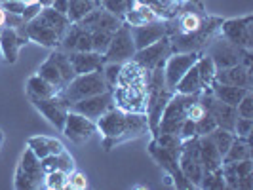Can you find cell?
Returning <instances> with one entry per match:
<instances>
[{
  "mask_svg": "<svg viewBox=\"0 0 253 190\" xmlns=\"http://www.w3.org/2000/svg\"><path fill=\"white\" fill-rule=\"evenodd\" d=\"M250 158H252V137H234L232 145L223 156V164L250 160Z\"/></svg>",
  "mask_w": 253,
  "mask_h": 190,
  "instance_id": "f1b7e54d",
  "label": "cell"
},
{
  "mask_svg": "<svg viewBox=\"0 0 253 190\" xmlns=\"http://www.w3.org/2000/svg\"><path fill=\"white\" fill-rule=\"evenodd\" d=\"M27 4H29V2H21V0H10V2H2L0 6L4 8V12L19 13V15H23V12L27 10Z\"/></svg>",
  "mask_w": 253,
  "mask_h": 190,
  "instance_id": "c3c4849f",
  "label": "cell"
},
{
  "mask_svg": "<svg viewBox=\"0 0 253 190\" xmlns=\"http://www.w3.org/2000/svg\"><path fill=\"white\" fill-rule=\"evenodd\" d=\"M210 91L215 95L219 101L236 107V105L240 103L242 97H244L250 89L238 88V86H227V84H217V82H213V84H211V88H210Z\"/></svg>",
  "mask_w": 253,
  "mask_h": 190,
  "instance_id": "f546056e",
  "label": "cell"
},
{
  "mask_svg": "<svg viewBox=\"0 0 253 190\" xmlns=\"http://www.w3.org/2000/svg\"><path fill=\"white\" fill-rule=\"evenodd\" d=\"M61 133L67 139L76 143V145H84L97 133V124H95V120L86 118L84 114H78L69 109V114H67V120H65Z\"/></svg>",
  "mask_w": 253,
  "mask_h": 190,
  "instance_id": "5bb4252c",
  "label": "cell"
},
{
  "mask_svg": "<svg viewBox=\"0 0 253 190\" xmlns=\"http://www.w3.org/2000/svg\"><path fill=\"white\" fill-rule=\"evenodd\" d=\"M38 4H40V6H51V2H53V0H37Z\"/></svg>",
  "mask_w": 253,
  "mask_h": 190,
  "instance_id": "f5cc1de1",
  "label": "cell"
},
{
  "mask_svg": "<svg viewBox=\"0 0 253 190\" xmlns=\"http://www.w3.org/2000/svg\"><path fill=\"white\" fill-rule=\"evenodd\" d=\"M69 25L71 21L67 19V15L55 12L51 6H44L37 17H33L23 25V31L29 40L37 42L44 48H55L59 46Z\"/></svg>",
  "mask_w": 253,
  "mask_h": 190,
  "instance_id": "3957f363",
  "label": "cell"
},
{
  "mask_svg": "<svg viewBox=\"0 0 253 190\" xmlns=\"http://www.w3.org/2000/svg\"><path fill=\"white\" fill-rule=\"evenodd\" d=\"M51 8H53L55 12L67 15V10H69V0H53V2H51Z\"/></svg>",
  "mask_w": 253,
  "mask_h": 190,
  "instance_id": "681fc988",
  "label": "cell"
},
{
  "mask_svg": "<svg viewBox=\"0 0 253 190\" xmlns=\"http://www.w3.org/2000/svg\"><path fill=\"white\" fill-rule=\"evenodd\" d=\"M196 69L200 73V78H202V84L206 91H210L211 84L215 82V73H217V67L215 63L211 61V57L208 53H200L198 61H196Z\"/></svg>",
  "mask_w": 253,
  "mask_h": 190,
  "instance_id": "836d02e7",
  "label": "cell"
},
{
  "mask_svg": "<svg viewBox=\"0 0 253 190\" xmlns=\"http://www.w3.org/2000/svg\"><path fill=\"white\" fill-rule=\"evenodd\" d=\"M40 164H42L44 173H50V171H55V169H61L65 173H71V171L75 169V160H73V156L67 152V149H65L63 152H59V154H51V156L42 158Z\"/></svg>",
  "mask_w": 253,
  "mask_h": 190,
  "instance_id": "4dcf8cb0",
  "label": "cell"
},
{
  "mask_svg": "<svg viewBox=\"0 0 253 190\" xmlns=\"http://www.w3.org/2000/svg\"><path fill=\"white\" fill-rule=\"evenodd\" d=\"M211 44L208 46V55L211 57V61L215 63L217 69H227L232 65L244 63L250 67V50L238 48L234 44H230L227 38H211Z\"/></svg>",
  "mask_w": 253,
  "mask_h": 190,
  "instance_id": "ba28073f",
  "label": "cell"
},
{
  "mask_svg": "<svg viewBox=\"0 0 253 190\" xmlns=\"http://www.w3.org/2000/svg\"><path fill=\"white\" fill-rule=\"evenodd\" d=\"M171 95H173V91L166 86L164 67H156L154 71H151L149 91H147V120H149V131L152 135L158 129L160 116L164 113L166 105H168Z\"/></svg>",
  "mask_w": 253,
  "mask_h": 190,
  "instance_id": "277c9868",
  "label": "cell"
},
{
  "mask_svg": "<svg viewBox=\"0 0 253 190\" xmlns=\"http://www.w3.org/2000/svg\"><path fill=\"white\" fill-rule=\"evenodd\" d=\"M171 53V44H169V37H164L156 42H152L149 46L141 48L135 51V55L131 57L135 63L143 67L145 71H154L156 67H164L168 55Z\"/></svg>",
  "mask_w": 253,
  "mask_h": 190,
  "instance_id": "9a60e30c",
  "label": "cell"
},
{
  "mask_svg": "<svg viewBox=\"0 0 253 190\" xmlns=\"http://www.w3.org/2000/svg\"><path fill=\"white\" fill-rule=\"evenodd\" d=\"M149 154L154 158V162L171 177V183H173L175 189H194L189 181L185 179L181 167H179V160H177L179 149H164V147H158L154 141H151Z\"/></svg>",
  "mask_w": 253,
  "mask_h": 190,
  "instance_id": "30bf717a",
  "label": "cell"
},
{
  "mask_svg": "<svg viewBox=\"0 0 253 190\" xmlns=\"http://www.w3.org/2000/svg\"><path fill=\"white\" fill-rule=\"evenodd\" d=\"M44 177H46V173L42 169L40 158L27 147L19 158L17 169H15L13 187L17 190H37L44 187Z\"/></svg>",
  "mask_w": 253,
  "mask_h": 190,
  "instance_id": "8992f818",
  "label": "cell"
},
{
  "mask_svg": "<svg viewBox=\"0 0 253 190\" xmlns=\"http://www.w3.org/2000/svg\"><path fill=\"white\" fill-rule=\"evenodd\" d=\"M194 127H196V135L202 137V135H210L217 127V124H215V120H213V116L210 113H206L200 120L194 122Z\"/></svg>",
  "mask_w": 253,
  "mask_h": 190,
  "instance_id": "ee69618b",
  "label": "cell"
},
{
  "mask_svg": "<svg viewBox=\"0 0 253 190\" xmlns=\"http://www.w3.org/2000/svg\"><path fill=\"white\" fill-rule=\"evenodd\" d=\"M252 23L253 15L248 13L244 17H234V19H223L221 21V37L227 38L230 44L244 48V50H252L253 38H252Z\"/></svg>",
  "mask_w": 253,
  "mask_h": 190,
  "instance_id": "7c38bea8",
  "label": "cell"
},
{
  "mask_svg": "<svg viewBox=\"0 0 253 190\" xmlns=\"http://www.w3.org/2000/svg\"><path fill=\"white\" fill-rule=\"evenodd\" d=\"M99 2H101V0H99Z\"/></svg>",
  "mask_w": 253,
  "mask_h": 190,
  "instance_id": "11a10c76",
  "label": "cell"
},
{
  "mask_svg": "<svg viewBox=\"0 0 253 190\" xmlns=\"http://www.w3.org/2000/svg\"><path fill=\"white\" fill-rule=\"evenodd\" d=\"M31 103L35 105V109L55 129H59V131L63 129L67 114H69V105L59 97V93L57 95H51V97H46V99H31Z\"/></svg>",
  "mask_w": 253,
  "mask_h": 190,
  "instance_id": "2e32d148",
  "label": "cell"
},
{
  "mask_svg": "<svg viewBox=\"0 0 253 190\" xmlns=\"http://www.w3.org/2000/svg\"><path fill=\"white\" fill-rule=\"evenodd\" d=\"M151 73L129 59L122 63V71L113 91L114 107L124 113L147 114V91Z\"/></svg>",
  "mask_w": 253,
  "mask_h": 190,
  "instance_id": "6da1fadb",
  "label": "cell"
},
{
  "mask_svg": "<svg viewBox=\"0 0 253 190\" xmlns=\"http://www.w3.org/2000/svg\"><path fill=\"white\" fill-rule=\"evenodd\" d=\"M198 189H210V190H223L227 189L225 185V179L221 173V167L215 171H204V177L198 185Z\"/></svg>",
  "mask_w": 253,
  "mask_h": 190,
  "instance_id": "f35d334b",
  "label": "cell"
},
{
  "mask_svg": "<svg viewBox=\"0 0 253 190\" xmlns=\"http://www.w3.org/2000/svg\"><path fill=\"white\" fill-rule=\"evenodd\" d=\"M25 88L29 99H46V97H51V95H57L59 93V88H55L53 84H50L48 80H44L40 75L31 76L27 80Z\"/></svg>",
  "mask_w": 253,
  "mask_h": 190,
  "instance_id": "484cf974",
  "label": "cell"
},
{
  "mask_svg": "<svg viewBox=\"0 0 253 190\" xmlns=\"http://www.w3.org/2000/svg\"><path fill=\"white\" fill-rule=\"evenodd\" d=\"M97 131L103 137V149L111 151L113 147L126 143L131 139H139L149 131V120L147 114L124 113L120 109H109L101 118L95 120Z\"/></svg>",
  "mask_w": 253,
  "mask_h": 190,
  "instance_id": "7a4b0ae2",
  "label": "cell"
},
{
  "mask_svg": "<svg viewBox=\"0 0 253 190\" xmlns=\"http://www.w3.org/2000/svg\"><path fill=\"white\" fill-rule=\"evenodd\" d=\"M65 189L69 190H86L88 189V177L82 173V171H78V169H73L69 175H67V187Z\"/></svg>",
  "mask_w": 253,
  "mask_h": 190,
  "instance_id": "7bdbcfd3",
  "label": "cell"
},
{
  "mask_svg": "<svg viewBox=\"0 0 253 190\" xmlns=\"http://www.w3.org/2000/svg\"><path fill=\"white\" fill-rule=\"evenodd\" d=\"M137 2L152 8L160 19H173L181 13L183 4H187L189 0H137Z\"/></svg>",
  "mask_w": 253,
  "mask_h": 190,
  "instance_id": "4316f807",
  "label": "cell"
},
{
  "mask_svg": "<svg viewBox=\"0 0 253 190\" xmlns=\"http://www.w3.org/2000/svg\"><path fill=\"white\" fill-rule=\"evenodd\" d=\"M168 27H169L168 19H156V21H149V23H143V25L129 27L135 50H141V48L149 46L152 42L168 37Z\"/></svg>",
  "mask_w": 253,
  "mask_h": 190,
  "instance_id": "d6986e66",
  "label": "cell"
},
{
  "mask_svg": "<svg viewBox=\"0 0 253 190\" xmlns=\"http://www.w3.org/2000/svg\"><path fill=\"white\" fill-rule=\"evenodd\" d=\"M198 154H200V162L204 165V171H215L223 164V156L217 151V147L211 143L208 135L198 137Z\"/></svg>",
  "mask_w": 253,
  "mask_h": 190,
  "instance_id": "cb8c5ba5",
  "label": "cell"
},
{
  "mask_svg": "<svg viewBox=\"0 0 253 190\" xmlns=\"http://www.w3.org/2000/svg\"><path fill=\"white\" fill-rule=\"evenodd\" d=\"M179 139L181 141H187L190 137H194L196 135V127H194V120H190V118H185L183 120V124L179 127Z\"/></svg>",
  "mask_w": 253,
  "mask_h": 190,
  "instance_id": "7dc6e473",
  "label": "cell"
},
{
  "mask_svg": "<svg viewBox=\"0 0 253 190\" xmlns=\"http://www.w3.org/2000/svg\"><path fill=\"white\" fill-rule=\"evenodd\" d=\"M211 143L217 147V151L221 152V156H225V152L228 151V147L232 145V141H234V133L232 131H228V129H223V127H215L210 135H208Z\"/></svg>",
  "mask_w": 253,
  "mask_h": 190,
  "instance_id": "8d00e7d4",
  "label": "cell"
},
{
  "mask_svg": "<svg viewBox=\"0 0 253 190\" xmlns=\"http://www.w3.org/2000/svg\"><path fill=\"white\" fill-rule=\"evenodd\" d=\"M236 114L242 118H253V93L252 89L240 99V103L236 105Z\"/></svg>",
  "mask_w": 253,
  "mask_h": 190,
  "instance_id": "bcb514c9",
  "label": "cell"
},
{
  "mask_svg": "<svg viewBox=\"0 0 253 190\" xmlns=\"http://www.w3.org/2000/svg\"><path fill=\"white\" fill-rule=\"evenodd\" d=\"M253 131V118H242L238 116L236 122H234V127H232V133L236 137H252Z\"/></svg>",
  "mask_w": 253,
  "mask_h": 190,
  "instance_id": "f6af8a7d",
  "label": "cell"
},
{
  "mask_svg": "<svg viewBox=\"0 0 253 190\" xmlns=\"http://www.w3.org/2000/svg\"><path fill=\"white\" fill-rule=\"evenodd\" d=\"M135 44L131 38V31L127 23H122V27L118 31L113 33L111 44L107 51L103 53V61L105 63H126L135 55Z\"/></svg>",
  "mask_w": 253,
  "mask_h": 190,
  "instance_id": "8fae6325",
  "label": "cell"
},
{
  "mask_svg": "<svg viewBox=\"0 0 253 190\" xmlns=\"http://www.w3.org/2000/svg\"><path fill=\"white\" fill-rule=\"evenodd\" d=\"M27 35L21 29H13V27H2L0 29V51L6 63L13 65L19 57V50L27 44Z\"/></svg>",
  "mask_w": 253,
  "mask_h": 190,
  "instance_id": "ac0fdd59",
  "label": "cell"
},
{
  "mask_svg": "<svg viewBox=\"0 0 253 190\" xmlns=\"http://www.w3.org/2000/svg\"><path fill=\"white\" fill-rule=\"evenodd\" d=\"M135 2H137V0H101L99 6H101L103 10L118 15L120 19H124V15L133 8Z\"/></svg>",
  "mask_w": 253,
  "mask_h": 190,
  "instance_id": "74e56055",
  "label": "cell"
},
{
  "mask_svg": "<svg viewBox=\"0 0 253 190\" xmlns=\"http://www.w3.org/2000/svg\"><path fill=\"white\" fill-rule=\"evenodd\" d=\"M78 23L84 27V29H88V31H107V33H114V31H118V29L122 27L124 19H120L118 15H114V13L103 10L101 6H97V8L91 10L86 17H82Z\"/></svg>",
  "mask_w": 253,
  "mask_h": 190,
  "instance_id": "ffe728a7",
  "label": "cell"
},
{
  "mask_svg": "<svg viewBox=\"0 0 253 190\" xmlns=\"http://www.w3.org/2000/svg\"><path fill=\"white\" fill-rule=\"evenodd\" d=\"M177 160L185 179L194 189H198V185L204 177V165L200 162V154H198V135H194L187 141H181Z\"/></svg>",
  "mask_w": 253,
  "mask_h": 190,
  "instance_id": "9c48e42d",
  "label": "cell"
},
{
  "mask_svg": "<svg viewBox=\"0 0 253 190\" xmlns=\"http://www.w3.org/2000/svg\"><path fill=\"white\" fill-rule=\"evenodd\" d=\"M113 91L107 89L103 93H97V95H91V97H86V99H80V101L73 103L69 109L78 114H84L86 118L97 120V118H101L103 114L107 113L109 109H113Z\"/></svg>",
  "mask_w": 253,
  "mask_h": 190,
  "instance_id": "e0dca14e",
  "label": "cell"
},
{
  "mask_svg": "<svg viewBox=\"0 0 253 190\" xmlns=\"http://www.w3.org/2000/svg\"><path fill=\"white\" fill-rule=\"evenodd\" d=\"M160 19L156 12L149 8L147 4H141V2H135L133 8L124 15V23H127L129 27H135V25H143V23H149V21H156Z\"/></svg>",
  "mask_w": 253,
  "mask_h": 190,
  "instance_id": "1f68e13d",
  "label": "cell"
},
{
  "mask_svg": "<svg viewBox=\"0 0 253 190\" xmlns=\"http://www.w3.org/2000/svg\"><path fill=\"white\" fill-rule=\"evenodd\" d=\"M6 25V12H4V8L0 6V29Z\"/></svg>",
  "mask_w": 253,
  "mask_h": 190,
  "instance_id": "f907efd6",
  "label": "cell"
},
{
  "mask_svg": "<svg viewBox=\"0 0 253 190\" xmlns=\"http://www.w3.org/2000/svg\"><path fill=\"white\" fill-rule=\"evenodd\" d=\"M217 84H227V86H238V88L252 89V67L244 63L232 65L227 69H217L215 73Z\"/></svg>",
  "mask_w": 253,
  "mask_h": 190,
  "instance_id": "7402d4cb",
  "label": "cell"
},
{
  "mask_svg": "<svg viewBox=\"0 0 253 190\" xmlns=\"http://www.w3.org/2000/svg\"><path fill=\"white\" fill-rule=\"evenodd\" d=\"M27 147L37 154L38 158H46L51 154H59L65 151V145L55 137H48V135H35L27 139Z\"/></svg>",
  "mask_w": 253,
  "mask_h": 190,
  "instance_id": "d4e9b609",
  "label": "cell"
},
{
  "mask_svg": "<svg viewBox=\"0 0 253 190\" xmlns=\"http://www.w3.org/2000/svg\"><path fill=\"white\" fill-rule=\"evenodd\" d=\"M196 99H198V95H187V93L173 91V95L169 97L164 113L160 116V124H158L156 133H179V127L183 124V120L187 118L189 107Z\"/></svg>",
  "mask_w": 253,
  "mask_h": 190,
  "instance_id": "52a82bcc",
  "label": "cell"
},
{
  "mask_svg": "<svg viewBox=\"0 0 253 190\" xmlns=\"http://www.w3.org/2000/svg\"><path fill=\"white\" fill-rule=\"evenodd\" d=\"M50 59L53 61V65L57 67V71L61 73L65 86H67V84H69V82L75 78V71H73V67H71V61H69V55H67V51H63V50L51 51Z\"/></svg>",
  "mask_w": 253,
  "mask_h": 190,
  "instance_id": "e575fe53",
  "label": "cell"
},
{
  "mask_svg": "<svg viewBox=\"0 0 253 190\" xmlns=\"http://www.w3.org/2000/svg\"><path fill=\"white\" fill-rule=\"evenodd\" d=\"M120 71H122V63H105L101 69L103 78H105V84L107 88L113 89L118 82V76H120Z\"/></svg>",
  "mask_w": 253,
  "mask_h": 190,
  "instance_id": "b9f144b4",
  "label": "cell"
},
{
  "mask_svg": "<svg viewBox=\"0 0 253 190\" xmlns=\"http://www.w3.org/2000/svg\"><path fill=\"white\" fill-rule=\"evenodd\" d=\"M67 175H69V173H65L61 169L50 171V173H46V177H44V187L50 190H63L65 187H67Z\"/></svg>",
  "mask_w": 253,
  "mask_h": 190,
  "instance_id": "60d3db41",
  "label": "cell"
},
{
  "mask_svg": "<svg viewBox=\"0 0 253 190\" xmlns=\"http://www.w3.org/2000/svg\"><path fill=\"white\" fill-rule=\"evenodd\" d=\"M200 51H171L164 63V80L166 86L175 91L177 82L185 76L192 65L198 61Z\"/></svg>",
  "mask_w": 253,
  "mask_h": 190,
  "instance_id": "4fadbf2b",
  "label": "cell"
},
{
  "mask_svg": "<svg viewBox=\"0 0 253 190\" xmlns=\"http://www.w3.org/2000/svg\"><path fill=\"white\" fill-rule=\"evenodd\" d=\"M37 75H40L44 80H48L50 84H53L55 88H59V91L65 88V82H63V76H61V73L57 71V67L53 65V61H51L50 57L44 61V63L38 67V73Z\"/></svg>",
  "mask_w": 253,
  "mask_h": 190,
  "instance_id": "d590c367",
  "label": "cell"
},
{
  "mask_svg": "<svg viewBox=\"0 0 253 190\" xmlns=\"http://www.w3.org/2000/svg\"><path fill=\"white\" fill-rule=\"evenodd\" d=\"M107 84H105V78H103L101 69L99 71H93V73H86V75H76L61 91H59V97L63 99L69 107L73 103L80 101V99H86L91 95H97L107 91ZM111 91V89H109Z\"/></svg>",
  "mask_w": 253,
  "mask_h": 190,
  "instance_id": "5b68a950",
  "label": "cell"
},
{
  "mask_svg": "<svg viewBox=\"0 0 253 190\" xmlns=\"http://www.w3.org/2000/svg\"><path fill=\"white\" fill-rule=\"evenodd\" d=\"M111 38L113 33H107V31H91V51H97V53H105L109 44H111Z\"/></svg>",
  "mask_w": 253,
  "mask_h": 190,
  "instance_id": "ab89813d",
  "label": "cell"
},
{
  "mask_svg": "<svg viewBox=\"0 0 253 190\" xmlns=\"http://www.w3.org/2000/svg\"><path fill=\"white\" fill-rule=\"evenodd\" d=\"M175 91L187 93V95H200L202 91H206V88H204V84H202V78H200V73H198V69H196V63L192 65L189 71L185 73V76L177 82Z\"/></svg>",
  "mask_w": 253,
  "mask_h": 190,
  "instance_id": "83f0119b",
  "label": "cell"
},
{
  "mask_svg": "<svg viewBox=\"0 0 253 190\" xmlns=\"http://www.w3.org/2000/svg\"><path fill=\"white\" fill-rule=\"evenodd\" d=\"M2 2H10V0H0V4H2ZM21 2H33V0H21Z\"/></svg>",
  "mask_w": 253,
  "mask_h": 190,
  "instance_id": "db71d44e",
  "label": "cell"
},
{
  "mask_svg": "<svg viewBox=\"0 0 253 190\" xmlns=\"http://www.w3.org/2000/svg\"><path fill=\"white\" fill-rule=\"evenodd\" d=\"M99 6V0H69V10H67V19L71 23H78L82 17H86L91 10Z\"/></svg>",
  "mask_w": 253,
  "mask_h": 190,
  "instance_id": "d6a6232c",
  "label": "cell"
},
{
  "mask_svg": "<svg viewBox=\"0 0 253 190\" xmlns=\"http://www.w3.org/2000/svg\"><path fill=\"white\" fill-rule=\"evenodd\" d=\"M63 51H91V31L80 23H71L59 42Z\"/></svg>",
  "mask_w": 253,
  "mask_h": 190,
  "instance_id": "44dd1931",
  "label": "cell"
},
{
  "mask_svg": "<svg viewBox=\"0 0 253 190\" xmlns=\"http://www.w3.org/2000/svg\"><path fill=\"white\" fill-rule=\"evenodd\" d=\"M4 141H6V135H4V131L0 129V151H2V147H4Z\"/></svg>",
  "mask_w": 253,
  "mask_h": 190,
  "instance_id": "816d5d0a",
  "label": "cell"
},
{
  "mask_svg": "<svg viewBox=\"0 0 253 190\" xmlns=\"http://www.w3.org/2000/svg\"><path fill=\"white\" fill-rule=\"evenodd\" d=\"M71 67L76 75H86V73H93L103 69V55L97 51H67Z\"/></svg>",
  "mask_w": 253,
  "mask_h": 190,
  "instance_id": "603a6c76",
  "label": "cell"
}]
</instances>
